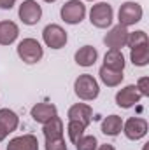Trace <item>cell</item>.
I'll return each mask as SVG.
<instances>
[{"mask_svg":"<svg viewBox=\"0 0 149 150\" xmlns=\"http://www.w3.org/2000/svg\"><path fill=\"white\" fill-rule=\"evenodd\" d=\"M74 91L77 94L79 100H84V101H93L98 98V93H100V87H98V82L93 75L90 74H82L75 79L74 82Z\"/></svg>","mask_w":149,"mask_h":150,"instance_id":"6da1fadb","label":"cell"},{"mask_svg":"<svg viewBox=\"0 0 149 150\" xmlns=\"http://www.w3.org/2000/svg\"><path fill=\"white\" fill-rule=\"evenodd\" d=\"M18 56L27 63V65H35L42 59L44 56V49L35 38H23L18 44Z\"/></svg>","mask_w":149,"mask_h":150,"instance_id":"7a4b0ae2","label":"cell"},{"mask_svg":"<svg viewBox=\"0 0 149 150\" xmlns=\"http://www.w3.org/2000/svg\"><path fill=\"white\" fill-rule=\"evenodd\" d=\"M112 19H114V11L105 2H98L90 11V21L97 28H109L112 25Z\"/></svg>","mask_w":149,"mask_h":150,"instance_id":"3957f363","label":"cell"},{"mask_svg":"<svg viewBox=\"0 0 149 150\" xmlns=\"http://www.w3.org/2000/svg\"><path fill=\"white\" fill-rule=\"evenodd\" d=\"M142 14H144V11H142L140 4H137V2H125L119 7L117 19H119V25H123V26L128 28V26L137 25L142 19Z\"/></svg>","mask_w":149,"mask_h":150,"instance_id":"277c9868","label":"cell"},{"mask_svg":"<svg viewBox=\"0 0 149 150\" xmlns=\"http://www.w3.org/2000/svg\"><path fill=\"white\" fill-rule=\"evenodd\" d=\"M60 16L67 25H79L86 16V5L79 0H69L62 5Z\"/></svg>","mask_w":149,"mask_h":150,"instance_id":"5b68a950","label":"cell"},{"mask_svg":"<svg viewBox=\"0 0 149 150\" xmlns=\"http://www.w3.org/2000/svg\"><path fill=\"white\" fill-rule=\"evenodd\" d=\"M42 40L51 49H62L67 44V32L60 25H47L42 30Z\"/></svg>","mask_w":149,"mask_h":150,"instance_id":"8992f818","label":"cell"},{"mask_svg":"<svg viewBox=\"0 0 149 150\" xmlns=\"http://www.w3.org/2000/svg\"><path fill=\"white\" fill-rule=\"evenodd\" d=\"M148 120L142 119V117H130L126 122H123V133L128 140H142L146 134H148Z\"/></svg>","mask_w":149,"mask_h":150,"instance_id":"52a82bcc","label":"cell"},{"mask_svg":"<svg viewBox=\"0 0 149 150\" xmlns=\"http://www.w3.org/2000/svg\"><path fill=\"white\" fill-rule=\"evenodd\" d=\"M128 35H130V32H128L126 26H123V25H116V26H112L111 30L105 33V37H104V44H105L109 49L121 51V49L126 45V42H128Z\"/></svg>","mask_w":149,"mask_h":150,"instance_id":"ba28073f","label":"cell"},{"mask_svg":"<svg viewBox=\"0 0 149 150\" xmlns=\"http://www.w3.org/2000/svg\"><path fill=\"white\" fill-rule=\"evenodd\" d=\"M18 14H19V19L25 25L32 26V25H37L39 21H40V18H42V7L39 5L35 0H25L19 5Z\"/></svg>","mask_w":149,"mask_h":150,"instance_id":"9c48e42d","label":"cell"},{"mask_svg":"<svg viewBox=\"0 0 149 150\" xmlns=\"http://www.w3.org/2000/svg\"><path fill=\"white\" fill-rule=\"evenodd\" d=\"M140 98H142V94L139 93L137 86L130 84V86H126L116 93V105L121 108H132L135 103L140 101Z\"/></svg>","mask_w":149,"mask_h":150,"instance_id":"30bf717a","label":"cell"},{"mask_svg":"<svg viewBox=\"0 0 149 150\" xmlns=\"http://www.w3.org/2000/svg\"><path fill=\"white\" fill-rule=\"evenodd\" d=\"M67 117H69V120H79L81 124H84L88 127L90 122H91V119H93V110L86 103H75V105H72L69 108Z\"/></svg>","mask_w":149,"mask_h":150,"instance_id":"8fae6325","label":"cell"},{"mask_svg":"<svg viewBox=\"0 0 149 150\" xmlns=\"http://www.w3.org/2000/svg\"><path fill=\"white\" fill-rule=\"evenodd\" d=\"M32 119L39 122V124H46L47 120H51L53 117L58 115V110L53 103H37L34 108H32Z\"/></svg>","mask_w":149,"mask_h":150,"instance_id":"7c38bea8","label":"cell"},{"mask_svg":"<svg viewBox=\"0 0 149 150\" xmlns=\"http://www.w3.org/2000/svg\"><path fill=\"white\" fill-rule=\"evenodd\" d=\"M19 35V28L14 21H0V45H11Z\"/></svg>","mask_w":149,"mask_h":150,"instance_id":"4fadbf2b","label":"cell"},{"mask_svg":"<svg viewBox=\"0 0 149 150\" xmlns=\"http://www.w3.org/2000/svg\"><path fill=\"white\" fill-rule=\"evenodd\" d=\"M7 150H39L37 136H34V134L16 136V138H12L9 142Z\"/></svg>","mask_w":149,"mask_h":150,"instance_id":"5bb4252c","label":"cell"},{"mask_svg":"<svg viewBox=\"0 0 149 150\" xmlns=\"http://www.w3.org/2000/svg\"><path fill=\"white\" fill-rule=\"evenodd\" d=\"M105 68L114 70V72H123L125 70V56L121 51H116V49H109L104 56V65Z\"/></svg>","mask_w":149,"mask_h":150,"instance_id":"9a60e30c","label":"cell"},{"mask_svg":"<svg viewBox=\"0 0 149 150\" xmlns=\"http://www.w3.org/2000/svg\"><path fill=\"white\" fill-rule=\"evenodd\" d=\"M97 58H98V52H97V49L91 47V45H82L74 56L75 63H77L79 67H93L95 61H97Z\"/></svg>","mask_w":149,"mask_h":150,"instance_id":"2e32d148","label":"cell"},{"mask_svg":"<svg viewBox=\"0 0 149 150\" xmlns=\"http://www.w3.org/2000/svg\"><path fill=\"white\" fill-rule=\"evenodd\" d=\"M42 133L46 140H56V138H63V122L62 119L56 115L51 120H47L46 124H42Z\"/></svg>","mask_w":149,"mask_h":150,"instance_id":"e0dca14e","label":"cell"},{"mask_svg":"<svg viewBox=\"0 0 149 150\" xmlns=\"http://www.w3.org/2000/svg\"><path fill=\"white\" fill-rule=\"evenodd\" d=\"M130 59L135 67H146L149 63V42L130 47Z\"/></svg>","mask_w":149,"mask_h":150,"instance_id":"ac0fdd59","label":"cell"},{"mask_svg":"<svg viewBox=\"0 0 149 150\" xmlns=\"http://www.w3.org/2000/svg\"><path fill=\"white\" fill-rule=\"evenodd\" d=\"M123 131V119L119 115H109L102 120V133L107 136H117Z\"/></svg>","mask_w":149,"mask_h":150,"instance_id":"d6986e66","label":"cell"},{"mask_svg":"<svg viewBox=\"0 0 149 150\" xmlns=\"http://www.w3.org/2000/svg\"><path fill=\"white\" fill-rule=\"evenodd\" d=\"M19 126V117L16 115V112L9 110V108H2L0 110V127L5 129L7 133L16 131Z\"/></svg>","mask_w":149,"mask_h":150,"instance_id":"ffe728a7","label":"cell"},{"mask_svg":"<svg viewBox=\"0 0 149 150\" xmlns=\"http://www.w3.org/2000/svg\"><path fill=\"white\" fill-rule=\"evenodd\" d=\"M98 75H100V80L107 86V87H116L123 82V72H114V70H109L105 67H102L98 70Z\"/></svg>","mask_w":149,"mask_h":150,"instance_id":"44dd1931","label":"cell"},{"mask_svg":"<svg viewBox=\"0 0 149 150\" xmlns=\"http://www.w3.org/2000/svg\"><path fill=\"white\" fill-rule=\"evenodd\" d=\"M84 131H86V126L84 124H81L79 120H69V124H67V133H69V140L72 142V143H77V140L84 134Z\"/></svg>","mask_w":149,"mask_h":150,"instance_id":"7402d4cb","label":"cell"},{"mask_svg":"<svg viewBox=\"0 0 149 150\" xmlns=\"http://www.w3.org/2000/svg\"><path fill=\"white\" fill-rule=\"evenodd\" d=\"M97 147H98V142L91 134H82L75 143V150H97Z\"/></svg>","mask_w":149,"mask_h":150,"instance_id":"603a6c76","label":"cell"},{"mask_svg":"<svg viewBox=\"0 0 149 150\" xmlns=\"http://www.w3.org/2000/svg\"><path fill=\"white\" fill-rule=\"evenodd\" d=\"M146 42H149L148 33L144 30H137V32H130L126 45L128 47H135V45H140V44H146Z\"/></svg>","mask_w":149,"mask_h":150,"instance_id":"cb8c5ba5","label":"cell"},{"mask_svg":"<svg viewBox=\"0 0 149 150\" xmlns=\"http://www.w3.org/2000/svg\"><path fill=\"white\" fill-rule=\"evenodd\" d=\"M46 150H69V147L63 138H56V140H46Z\"/></svg>","mask_w":149,"mask_h":150,"instance_id":"d4e9b609","label":"cell"},{"mask_svg":"<svg viewBox=\"0 0 149 150\" xmlns=\"http://www.w3.org/2000/svg\"><path fill=\"white\" fill-rule=\"evenodd\" d=\"M137 89L142 96H149V77H140L137 82Z\"/></svg>","mask_w":149,"mask_h":150,"instance_id":"484cf974","label":"cell"},{"mask_svg":"<svg viewBox=\"0 0 149 150\" xmlns=\"http://www.w3.org/2000/svg\"><path fill=\"white\" fill-rule=\"evenodd\" d=\"M14 4H16V0H0V9L9 11V9L14 7Z\"/></svg>","mask_w":149,"mask_h":150,"instance_id":"4316f807","label":"cell"},{"mask_svg":"<svg viewBox=\"0 0 149 150\" xmlns=\"http://www.w3.org/2000/svg\"><path fill=\"white\" fill-rule=\"evenodd\" d=\"M97 150H116L112 145H109V143H105V145H100V147H97Z\"/></svg>","mask_w":149,"mask_h":150,"instance_id":"83f0119b","label":"cell"},{"mask_svg":"<svg viewBox=\"0 0 149 150\" xmlns=\"http://www.w3.org/2000/svg\"><path fill=\"white\" fill-rule=\"evenodd\" d=\"M7 134H9V133H7L5 129H2V127H0V143H2V142L7 138Z\"/></svg>","mask_w":149,"mask_h":150,"instance_id":"f1b7e54d","label":"cell"},{"mask_svg":"<svg viewBox=\"0 0 149 150\" xmlns=\"http://www.w3.org/2000/svg\"><path fill=\"white\" fill-rule=\"evenodd\" d=\"M44 2H56V0H44Z\"/></svg>","mask_w":149,"mask_h":150,"instance_id":"f546056e","label":"cell"},{"mask_svg":"<svg viewBox=\"0 0 149 150\" xmlns=\"http://www.w3.org/2000/svg\"><path fill=\"white\" fill-rule=\"evenodd\" d=\"M144 150H148V145H146V147H144Z\"/></svg>","mask_w":149,"mask_h":150,"instance_id":"4dcf8cb0","label":"cell"},{"mask_svg":"<svg viewBox=\"0 0 149 150\" xmlns=\"http://www.w3.org/2000/svg\"><path fill=\"white\" fill-rule=\"evenodd\" d=\"M90 2H95V0H90Z\"/></svg>","mask_w":149,"mask_h":150,"instance_id":"1f68e13d","label":"cell"}]
</instances>
